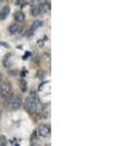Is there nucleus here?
Listing matches in <instances>:
<instances>
[{
  "mask_svg": "<svg viewBox=\"0 0 139 146\" xmlns=\"http://www.w3.org/2000/svg\"><path fill=\"white\" fill-rule=\"evenodd\" d=\"M21 31V26L20 25H11L9 27V32H10V34H17L20 33Z\"/></svg>",
  "mask_w": 139,
  "mask_h": 146,
  "instance_id": "obj_5",
  "label": "nucleus"
},
{
  "mask_svg": "<svg viewBox=\"0 0 139 146\" xmlns=\"http://www.w3.org/2000/svg\"><path fill=\"white\" fill-rule=\"evenodd\" d=\"M40 7V11H45V12H48L50 10V5H49V3H44V4H41V6Z\"/></svg>",
  "mask_w": 139,
  "mask_h": 146,
  "instance_id": "obj_11",
  "label": "nucleus"
},
{
  "mask_svg": "<svg viewBox=\"0 0 139 146\" xmlns=\"http://www.w3.org/2000/svg\"><path fill=\"white\" fill-rule=\"evenodd\" d=\"M9 12H10V9L7 6H4L3 10L0 11V18H1V20H5V18L9 16Z\"/></svg>",
  "mask_w": 139,
  "mask_h": 146,
  "instance_id": "obj_6",
  "label": "nucleus"
},
{
  "mask_svg": "<svg viewBox=\"0 0 139 146\" xmlns=\"http://www.w3.org/2000/svg\"><path fill=\"white\" fill-rule=\"evenodd\" d=\"M9 58H10V56L7 55V56L5 57V60H4V66H5V67H7V66H9Z\"/></svg>",
  "mask_w": 139,
  "mask_h": 146,
  "instance_id": "obj_15",
  "label": "nucleus"
},
{
  "mask_svg": "<svg viewBox=\"0 0 139 146\" xmlns=\"http://www.w3.org/2000/svg\"><path fill=\"white\" fill-rule=\"evenodd\" d=\"M15 20H16V22H22L23 20H25V13H23L22 11H17L16 13H15Z\"/></svg>",
  "mask_w": 139,
  "mask_h": 146,
  "instance_id": "obj_7",
  "label": "nucleus"
},
{
  "mask_svg": "<svg viewBox=\"0 0 139 146\" xmlns=\"http://www.w3.org/2000/svg\"><path fill=\"white\" fill-rule=\"evenodd\" d=\"M0 96L3 99H10L12 96V88L10 83H3L0 85Z\"/></svg>",
  "mask_w": 139,
  "mask_h": 146,
  "instance_id": "obj_2",
  "label": "nucleus"
},
{
  "mask_svg": "<svg viewBox=\"0 0 139 146\" xmlns=\"http://www.w3.org/2000/svg\"><path fill=\"white\" fill-rule=\"evenodd\" d=\"M49 105H45L44 107H41V110H40V112H41V116L43 117H49Z\"/></svg>",
  "mask_w": 139,
  "mask_h": 146,
  "instance_id": "obj_8",
  "label": "nucleus"
},
{
  "mask_svg": "<svg viewBox=\"0 0 139 146\" xmlns=\"http://www.w3.org/2000/svg\"><path fill=\"white\" fill-rule=\"evenodd\" d=\"M31 13H32V16H38L39 13H40V7H39V6L32 7V9H31Z\"/></svg>",
  "mask_w": 139,
  "mask_h": 146,
  "instance_id": "obj_10",
  "label": "nucleus"
},
{
  "mask_svg": "<svg viewBox=\"0 0 139 146\" xmlns=\"http://www.w3.org/2000/svg\"><path fill=\"white\" fill-rule=\"evenodd\" d=\"M22 106V99L20 96H12L10 98V107L12 110H18Z\"/></svg>",
  "mask_w": 139,
  "mask_h": 146,
  "instance_id": "obj_4",
  "label": "nucleus"
},
{
  "mask_svg": "<svg viewBox=\"0 0 139 146\" xmlns=\"http://www.w3.org/2000/svg\"><path fill=\"white\" fill-rule=\"evenodd\" d=\"M41 26H43V22H41V21H38V20H37V21H34L33 22V25H32V31H35V29H38V28H40V27Z\"/></svg>",
  "mask_w": 139,
  "mask_h": 146,
  "instance_id": "obj_9",
  "label": "nucleus"
},
{
  "mask_svg": "<svg viewBox=\"0 0 139 146\" xmlns=\"http://www.w3.org/2000/svg\"><path fill=\"white\" fill-rule=\"evenodd\" d=\"M7 144V140L5 138V135H1L0 136V146H6Z\"/></svg>",
  "mask_w": 139,
  "mask_h": 146,
  "instance_id": "obj_14",
  "label": "nucleus"
},
{
  "mask_svg": "<svg viewBox=\"0 0 139 146\" xmlns=\"http://www.w3.org/2000/svg\"><path fill=\"white\" fill-rule=\"evenodd\" d=\"M20 88H21L22 91H26L27 90V82L25 79H21V82H20Z\"/></svg>",
  "mask_w": 139,
  "mask_h": 146,
  "instance_id": "obj_12",
  "label": "nucleus"
},
{
  "mask_svg": "<svg viewBox=\"0 0 139 146\" xmlns=\"http://www.w3.org/2000/svg\"><path fill=\"white\" fill-rule=\"evenodd\" d=\"M27 4H28V0H17L16 1V5H18V6H26Z\"/></svg>",
  "mask_w": 139,
  "mask_h": 146,
  "instance_id": "obj_13",
  "label": "nucleus"
},
{
  "mask_svg": "<svg viewBox=\"0 0 139 146\" xmlns=\"http://www.w3.org/2000/svg\"><path fill=\"white\" fill-rule=\"evenodd\" d=\"M33 146H35V145H33Z\"/></svg>",
  "mask_w": 139,
  "mask_h": 146,
  "instance_id": "obj_16",
  "label": "nucleus"
},
{
  "mask_svg": "<svg viewBox=\"0 0 139 146\" xmlns=\"http://www.w3.org/2000/svg\"><path fill=\"white\" fill-rule=\"evenodd\" d=\"M0 1H1V0H0Z\"/></svg>",
  "mask_w": 139,
  "mask_h": 146,
  "instance_id": "obj_17",
  "label": "nucleus"
},
{
  "mask_svg": "<svg viewBox=\"0 0 139 146\" xmlns=\"http://www.w3.org/2000/svg\"><path fill=\"white\" fill-rule=\"evenodd\" d=\"M37 133H38L39 136L41 138H48L50 136V133H51V129H50V125L48 124H40L38 130H37Z\"/></svg>",
  "mask_w": 139,
  "mask_h": 146,
  "instance_id": "obj_3",
  "label": "nucleus"
},
{
  "mask_svg": "<svg viewBox=\"0 0 139 146\" xmlns=\"http://www.w3.org/2000/svg\"><path fill=\"white\" fill-rule=\"evenodd\" d=\"M25 108L27 110V112H29L31 115H34L37 112H40L41 106H40V100L38 98V95L35 93H32L28 98L25 100Z\"/></svg>",
  "mask_w": 139,
  "mask_h": 146,
  "instance_id": "obj_1",
  "label": "nucleus"
}]
</instances>
